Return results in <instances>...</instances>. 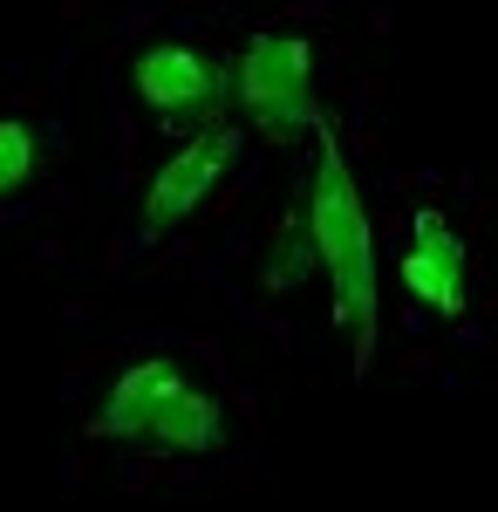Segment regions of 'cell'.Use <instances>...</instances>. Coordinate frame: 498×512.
Masks as SVG:
<instances>
[{"label":"cell","instance_id":"obj_6","mask_svg":"<svg viewBox=\"0 0 498 512\" xmlns=\"http://www.w3.org/2000/svg\"><path fill=\"white\" fill-rule=\"evenodd\" d=\"M403 287L417 294L430 315H444V321H458L464 308H471V287H464V239H458V226H451L444 212H430V205L410 219Z\"/></svg>","mask_w":498,"mask_h":512},{"label":"cell","instance_id":"obj_1","mask_svg":"<svg viewBox=\"0 0 498 512\" xmlns=\"http://www.w3.org/2000/svg\"><path fill=\"white\" fill-rule=\"evenodd\" d=\"M314 137L321 144H314V185H307V239L328 274L335 328H348V362H355V376H369V362H376V226H369L362 185L348 171L342 144L328 137V123H314Z\"/></svg>","mask_w":498,"mask_h":512},{"label":"cell","instance_id":"obj_3","mask_svg":"<svg viewBox=\"0 0 498 512\" xmlns=\"http://www.w3.org/2000/svg\"><path fill=\"white\" fill-rule=\"evenodd\" d=\"M314 82V41L307 35H253L239 55V103L267 137H294L301 123H314L307 103Z\"/></svg>","mask_w":498,"mask_h":512},{"label":"cell","instance_id":"obj_7","mask_svg":"<svg viewBox=\"0 0 498 512\" xmlns=\"http://www.w3.org/2000/svg\"><path fill=\"white\" fill-rule=\"evenodd\" d=\"M35 178V130L21 117H0V192H21Z\"/></svg>","mask_w":498,"mask_h":512},{"label":"cell","instance_id":"obj_2","mask_svg":"<svg viewBox=\"0 0 498 512\" xmlns=\"http://www.w3.org/2000/svg\"><path fill=\"white\" fill-rule=\"evenodd\" d=\"M89 437L103 444H151V451H185V458H205L226 444V417L219 403L178 376V362L164 355H144L130 362L110 383L103 410L89 417Z\"/></svg>","mask_w":498,"mask_h":512},{"label":"cell","instance_id":"obj_4","mask_svg":"<svg viewBox=\"0 0 498 512\" xmlns=\"http://www.w3.org/2000/svg\"><path fill=\"white\" fill-rule=\"evenodd\" d=\"M130 82H137V96L151 103L157 117L171 123V130H185V137H198V123H219V103H226L219 69H212L198 48H185V41L144 48L137 69H130Z\"/></svg>","mask_w":498,"mask_h":512},{"label":"cell","instance_id":"obj_5","mask_svg":"<svg viewBox=\"0 0 498 512\" xmlns=\"http://www.w3.org/2000/svg\"><path fill=\"white\" fill-rule=\"evenodd\" d=\"M232 151H239V130H232V123H205L198 137H185L171 158L157 164L151 192H144V226H151V233H164V226L192 219L198 205L212 198L219 171L232 164Z\"/></svg>","mask_w":498,"mask_h":512}]
</instances>
